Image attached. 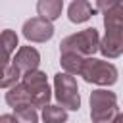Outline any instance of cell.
<instances>
[{
  "label": "cell",
  "instance_id": "cell-1",
  "mask_svg": "<svg viewBox=\"0 0 123 123\" xmlns=\"http://www.w3.org/2000/svg\"><path fill=\"white\" fill-rule=\"evenodd\" d=\"M100 37H98V31L92 27V29H85V31H79L75 35H69L62 40L60 44V50L62 54H67V52H73V54H79V56H86V58H92L94 52L100 50Z\"/></svg>",
  "mask_w": 123,
  "mask_h": 123
},
{
  "label": "cell",
  "instance_id": "cell-2",
  "mask_svg": "<svg viewBox=\"0 0 123 123\" xmlns=\"http://www.w3.org/2000/svg\"><path fill=\"white\" fill-rule=\"evenodd\" d=\"M117 98L110 90H94L90 94L92 123H113L117 119Z\"/></svg>",
  "mask_w": 123,
  "mask_h": 123
},
{
  "label": "cell",
  "instance_id": "cell-3",
  "mask_svg": "<svg viewBox=\"0 0 123 123\" xmlns=\"http://www.w3.org/2000/svg\"><path fill=\"white\" fill-rule=\"evenodd\" d=\"M81 75L86 83H94V85H102V86H110L117 81L115 65L110 62H104V60H96V58L85 60V67H83Z\"/></svg>",
  "mask_w": 123,
  "mask_h": 123
},
{
  "label": "cell",
  "instance_id": "cell-4",
  "mask_svg": "<svg viewBox=\"0 0 123 123\" xmlns=\"http://www.w3.org/2000/svg\"><path fill=\"white\" fill-rule=\"evenodd\" d=\"M54 92H56V100L62 108H65V110H79L81 108L77 81L69 73H56L54 75Z\"/></svg>",
  "mask_w": 123,
  "mask_h": 123
},
{
  "label": "cell",
  "instance_id": "cell-5",
  "mask_svg": "<svg viewBox=\"0 0 123 123\" xmlns=\"http://www.w3.org/2000/svg\"><path fill=\"white\" fill-rule=\"evenodd\" d=\"M21 85L29 92L33 108H42L44 110L48 106V100H50L52 92H50V86H48V81H46V73H42L38 69L31 71V73L23 75V83Z\"/></svg>",
  "mask_w": 123,
  "mask_h": 123
},
{
  "label": "cell",
  "instance_id": "cell-6",
  "mask_svg": "<svg viewBox=\"0 0 123 123\" xmlns=\"http://www.w3.org/2000/svg\"><path fill=\"white\" fill-rule=\"evenodd\" d=\"M54 35V25L52 21L44 17H31L23 25V37L31 42H46Z\"/></svg>",
  "mask_w": 123,
  "mask_h": 123
},
{
  "label": "cell",
  "instance_id": "cell-7",
  "mask_svg": "<svg viewBox=\"0 0 123 123\" xmlns=\"http://www.w3.org/2000/svg\"><path fill=\"white\" fill-rule=\"evenodd\" d=\"M100 52L106 58H117L123 54V25H108L100 42Z\"/></svg>",
  "mask_w": 123,
  "mask_h": 123
},
{
  "label": "cell",
  "instance_id": "cell-8",
  "mask_svg": "<svg viewBox=\"0 0 123 123\" xmlns=\"http://www.w3.org/2000/svg\"><path fill=\"white\" fill-rule=\"evenodd\" d=\"M13 63L17 65V69H19L23 75H27V73H31V71H37V67H38V63H40V54H38L33 46H21V48L17 50L15 58H13Z\"/></svg>",
  "mask_w": 123,
  "mask_h": 123
},
{
  "label": "cell",
  "instance_id": "cell-9",
  "mask_svg": "<svg viewBox=\"0 0 123 123\" xmlns=\"http://www.w3.org/2000/svg\"><path fill=\"white\" fill-rule=\"evenodd\" d=\"M96 10H102L104 13V25H123V0L119 2H96Z\"/></svg>",
  "mask_w": 123,
  "mask_h": 123
},
{
  "label": "cell",
  "instance_id": "cell-10",
  "mask_svg": "<svg viewBox=\"0 0 123 123\" xmlns=\"http://www.w3.org/2000/svg\"><path fill=\"white\" fill-rule=\"evenodd\" d=\"M94 13V8L92 4L85 2V0H75L69 4V10H67V17L71 23H85L90 19V15Z\"/></svg>",
  "mask_w": 123,
  "mask_h": 123
},
{
  "label": "cell",
  "instance_id": "cell-11",
  "mask_svg": "<svg viewBox=\"0 0 123 123\" xmlns=\"http://www.w3.org/2000/svg\"><path fill=\"white\" fill-rule=\"evenodd\" d=\"M62 10H63V2L62 0H40L37 4V12H38V17H44L48 21H54L62 15Z\"/></svg>",
  "mask_w": 123,
  "mask_h": 123
},
{
  "label": "cell",
  "instance_id": "cell-12",
  "mask_svg": "<svg viewBox=\"0 0 123 123\" xmlns=\"http://www.w3.org/2000/svg\"><path fill=\"white\" fill-rule=\"evenodd\" d=\"M6 102H8L13 110L23 108V106H33V104H31V96H29V92L25 90L23 85L12 86V88L6 92Z\"/></svg>",
  "mask_w": 123,
  "mask_h": 123
},
{
  "label": "cell",
  "instance_id": "cell-13",
  "mask_svg": "<svg viewBox=\"0 0 123 123\" xmlns=\"http://www.w3.org/2000/svg\"><path fill=\"white\" fill-rule=\"evenodd\" d=\"M85 60H86V58H83V56H79V54L67 52V54H62L60 63H62V67L65 69V73H69V75H81V73H83V67H85Z\"/></svg>",
  "mask_w": 123,
  "mask_h": 123
},
{
  "label": "cell",
  "instance_id": "cell-14",
  "mask_svg": "<svg viewBox=\"0 0 123 123\" xmlns=\"http://www.w3.org/2000/svg\"><path fill=\"white\" fill-rule=\"evenodd\" d=\"M2 67L4 65H8V63H12L10 62V54L15 50V46H17V35L13 33V31H10V29H6V31H2Z\"/></svg>",
  "mask_w": 123,
  "mask_h": 123
},
{
  "label": "cell",
  "instance_id": "cell-15",
  "mask_svg": "<svg viewBox=\"0 0 123 123\" xmlns=\"http://www.w3.org/2000/svg\"><path fill=\"white\" fill-rule=\"evenodd\" d=\"M19 77H23V75H21V71L17 69V65L12 62V63H8V65L2 67L0 86H2V88H12V86H15V83H17Z\"/></svg>",
  "mask_w": 123,
  "mask_h": 123
},
{
  "label": "cell",
  "instance_id": "cell-16",
  "mask_svg": "<svg viewBox=\"0 0 123 123\" xmlns=\"http://www.w3.org/2000/svg\"><path fill=\"white\" fill-rule=\"evenodd\" d=\"M42 119H44V123H65L67 111L62 106H46L42 110Z\"/></svg>",
  "mask_w": 123,
  "mask_h": 123
},
{
  "label": "cell",
  "instance_id": "cell-17",
  "mask_svg": "<svg viewBox=\"0 0 123 123\" xmlns=\"http://www.w3.org/2000/svg\"><path fill=\"white\" fill-rule=\"evenodd\" d=\"M15 117L19 119V123H38V115L35 111L33 106H23L15 110Z\"/></svg>",
  "mask_w": 123,
  "mask_h": 123
},
{
  "label": "cell",
  "instance_id": "cell-18",
  "mask_svg": "<svg viewBox=\"0 0 123 123\" xmlns=\"http://www.w3.org/2000/svg\"><path fill=\"white\" fill-rule=\"evenodd\" d=\"M0 123H19V119L15 115H12V113H4L0 117Z\"/></svg>",
  "mask_w": 123,
  "mask_h": 123
},
{
  "label": "cell",
  "instance_id": "cell-19",
  "mask_svg": "<svg viewBox=\"0 0 123 123\" xmlns=\"http://www.w3.org/2000/svg\"><path fill=\"white\" fill-rule=\"evenodd\" d=\"M113 123H123V113H121V115H117V119H115Z\"/></svg>",
  "mask_w": 123,
  "mask_h": 123
}]
</instances>
